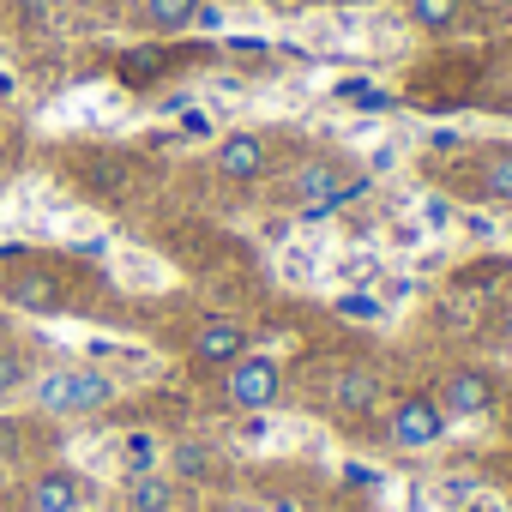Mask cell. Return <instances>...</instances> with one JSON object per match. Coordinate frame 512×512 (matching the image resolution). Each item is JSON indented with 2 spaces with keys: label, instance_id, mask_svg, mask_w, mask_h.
<instances>
[{
  "label": "cell",
  "instance_id": "obj_1",
  "mask_svg": "<svg viewBox=\"0 0 512 512\" xmlns=\"http://www.w3.org/2000/svg\"><path fill=\"white\" fill-rule=\"evenodd\" d=\"M31 398L43 416H97L103 404H115V380L91 362H67L31 380Z\"/></svg>",
  "mask_w": 512,
  "mask_h": 512
},
{
  "label": "cell",
  "instance_id": "obj_2",
  "mask_svg": "<svg viewBox=\"0 0 512 512\" xmlns=\"http://www.w3.org/2000/svg\"><path fill=\"white\" fill-rule=\"evenodd\" d=\"M278 392H284V368L272 362V356H241V362H229L223 368V398L241 410V416H260V410H272L278 404Z\"/></svg>",
  "mask_w": 512,
  "mask_h": 512
},
{
  "label": "cell",
  "instance_id": "obj_3",
  "mask_svg": "<svg viewBox=\"0 0 512 512\" xmlns=\"http://www.w3.org/2000/svg\"><path fill=\"white\" fill-rule=\"evenodd\" d=\"M446 410L434 404V392H404L398 404H392V446H404V452H428V446H440L446 440Z\"/></svg>",
  "mask_w": 512,
  "mask_h": 512
},
{
  "label": "cell",
  "instance_id": "obj_4",
  "mask_svg": "<svg viewBox=\"0 0 512 512\" xmlns=\"http://www.w3.org/2000/svg\"><path fill=\"white\" fill-rule=\"evenodd\" d=\"M211 169L223 181H260V175H272V139L266 133H229V139H217Z\"/></svg>",
  "mask_w": 512,
  "mask_h": 512
},
{
  "label": "cell",
  "instance_id": "obj_5",
  "mask_svg": "<svg viewBox=\"0 0 512 512\" xmlns=\"http://www.w3.org/2000/svg\"><path fill=\"white\" fill-rule=\"evenodd\" d=\"M241 356H247V332H241L235 320H199L193 350H187V362H193L199 374H223V368L241 362Z\"/></svg>",
  "mask_w": 512,
  "mask_h": 512
},
{
  "label": "cell",
  "instance_id": "obj_6",
  "mask_svg": "<svg viewBox=\"0 0 512 512\" xmlns=\"http://www.w3.org/2000/svg\"><path fill=\"white\" fill-rule=\"evenodd\" d=\"M434 404L446 410V422H470V416H488V404H494V380H488L482 368H452V374L440 380Z\"/></svg>",
  "mask_w": 512,
  "mask_h": 512
},
{
  "label": "cell",
  "instance_id": "obj_7",
  "mask_svg": "<svg viewBox=\"0 0 512 512\" xmlns=\"http://www.w3.org/2000/svg\"><path fill=\"white\" fill-rule=\"evenodd\" d=\"M380 398H386V386H380V374H374V368L350 362V368H338V374H332V404H338V416H368Z\"/></svg>",
  "mask_w": 512,
  "mask_h": 512
},
{
  "label": "cell",
  "instance_id": "obj_8",
  "mask_svg": "<svg viewBox=\"0 0 512 512\" xmlns=\"http://www.w3.org/2000/svg\"><path fill=\"white\" fill-rule=\"evenodd\" d=\"M0 296H7L13 308H25V314H61L67 308L55 272H13V278H0Z\"/></svg>",
  "mask_w": 512,
  "mask_h": 512
},
{
  "label": "cell",
  "instance_id": "obj_9",
  "mask_svg": "<svg viewBox=\"0 0 512 512\" xmlns=\"http://www.w3.org/2000/svg\"><path fill=\"white\" fill-rule=\"evenodd\" d=\"M25 500H31V512H85V482L73 476V470H43L31 488H25Z\"/></svg>",
  "mask_w": 512,
  "mask_h": 512
},
{
  "label": "cell",
  "instance_id": "obj_10",
  "mask_svg": "<svg viewBox=\"0 0 512 512\" xmlns=\"http://www.w3.org/2000/svg\"><path fill=\"white\" fill-rule=\"evenodd\" d=\"M217 470H223L217 446H205V440H175L169 446V476L175 482H211Z\"/></svg>",
  "mask_w": 512,
  "mask_h": 512
},
{
  "label": "cell",
  "instance_id": "obj_11",
  "mask_svg": "<svg viewBox=\"0 0 512 512\" xmlns=\"http://www.w3.org/2000/svg\"><path fill=\"white\" fill-rule=\"evenodd\" d=\"M127 512H175V476L163 470L127 476Z\"/></svg>",
  "mask_w": 512,
  "mask_h": 512
},
{
  "label": "cell",
  "instance_id": "obj_12",
  "mask_svg": "<svg viewBox=\"0 0 512 512\" xmlns=\"http://www.w3.org/2000/svg\"><path fill=\"white\" fill-rule=\"evenodd\" d=\"M476 187L488 193V199H512V145H488L482 157H476Z\"/></svg>",
  "mask_w": 512,
  "mask_h": 512
},
{
  "label": "cell",
  "instance_id": "obj_13",
  "mask_svg": "<svg viewBox=\"0 0 512 512\" xmlns=\"http://www.w3.org/2000/svg\"><path fill=\"white\" fill-rule=\"evenodd\" d=\"M193 13H199V0H139V25H145V31H157V37L187 31V25H193Z\"/></svg>",
  "mask_w": 512,
  "mask_h": 512
},
{
  "label": "cell",
  "instance_id": "obj_14",
  "mask_svg": "<svg viewBox=\"0 0 512 512\" xmlns=\"http://www.w3.org/2000/svg\"><path fill=\"white\" fill-rule=\"evenodd\" d=\"M404 13L416 31H452L458 13H464V0H404Z\"/></svg>",
  "mask_w": 512,
  "mask_h": 512
},
{
  "label": "cell",
  "instance_id": "obj_15",
  "mask_svg": "<svg viewBox=\"0 0 512 512\" xmlns=\"http://www.w3.org/2000/svg\"><path fill=\"white\" fill-rule=\"evenodd\" d=\"M163 464V446L151 440V434H127L121 440V470L127 476H145V470H157Z\"/></svg>",
  "mask_w": 512,
  "mask_h": 512
},
{
  "label": "cell",
  "instance_id": "obj_16",
  "mask_svg": "<svg viewBox=\"0 0 512 512\" xmlns=\"http://www.w3.org/2000/svg\"><path fill=\"white\" fill-rule=\"evenodd\" d=\"M37 374H31V362L25 356H13V350H0V398H13L19 386H31Z\"/></svg>",
  "mask_w": 512,
  "mask_h": 512
},
{
  "label": "cell",
  "instance_id": "obj_17",
  "mask_svg": "<svg viewBox=\"0 0 512 512\" xmlns=\"http://www.w3.org/2000/svg\"><path fill=\"white\" fill-rule=\"evenodd\" d=\"M338 314H350V320H362V326H374V320H386V308H380L374 296H362V290H356V296H344V302H338Z\"/></svg>",
  "mask_w": 512,
  "mask_h": 512
},
{
  "label": "cell",
  "instance_id": "obj_18",
  "mask_svg": "<svg viewBox=\"0 0 512 512\" xmlns=\"http://www.w3.org/2000/svg\"><path fill=\"white\" fill-rule=\"evenodd\" d=\"M181 133H187V139H205V133H211V115H205V109H187V115H181Z\"/></svg>",
  "mask_w": 512,
  "mask_h": 512
},
{
  "label": "cell",
  "instance_id": "obj_19",
  "mask_svg": "<svg viewBox=\"0 0 512 512\" xmlns=\"http://www.w3.org/2000/svg\"><path fill=\"white\" fill-rule=\"evenodd\" d=\"M422 223L446 229V223H452V205H446V199H428V205H422Z\"/></svg>",
  "mask_w": 512,
  "mask_h": 512
},
{
  "label": "cell",
  "instance_id": "obj_20",
  "mask_svg": "<svg viewBox=\"0 0 512 512\" xmlns=\"http://www.w3.org/2000/svg\"><path fill=\"white\" fill-rule=\"evenodd\" d=\"M193 25H199V31H223V13H217V7H205V0H199V13H193Z\"/></svg>",
  "mask_w": 512,
  "mask_h": 512
},
{
  "label": "cell",
  "instance_id": "obj_21",
  "mask_svg": "<svg viewBox=\"0 0 512 512\" xmlns=\"http://www.w3.org/2000/svg\"><path fill=\"white\" fill-rule=\"evenodd\" d=\"M13 91H19V79H13V73H0V97H13Z\"/></svg>",
  "mask_w": 512,
  "mask_h": 512
},
{
  "label": "cell",
  "instance_id": "obj_22",
  "mask_svg": "<svg viewBox=\"0 0 512 512\" xmlns=\"http://www.w3.org/2000/svg\"><path fill=\"white\" fill-rule=\"evenodd\" d=\"M464 512H500V506H488V500H470V506H464Z\"/></svg>",
  "mask_w": 512,
  "mask_h": 512
},
{
  "label": "cell",
  "instance_id": "obj_23",
  "mask_svg": "<svg viewBox=\"0 0 512 512\" xmlns=\"http://www.w3.org/2000/svg\"><path fill=\"white\" fill-rule=\"evenodd\" d=\"M332 7H362V0H332Z\"/></svg>",
  "mask_w": 512,
  "mask_h": 512
}]
</instances>
